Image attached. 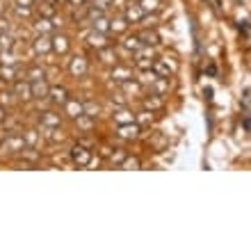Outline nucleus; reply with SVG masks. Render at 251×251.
I'll return each instance as SVG.
<instances>
[{"label": "nucleus", "instance_id": "obj_1", "mask_svg": "<svg viewBox=\"0 0 251 251\" xmlns=\"http://www.w3.org/2000/svg\"><path fill=\"white\" fill-rule=\"evenodd\" d=\"M71 158H73V162L75 165H80V167H85V165H89V160H92V151H87L85 146H73L71 149Z\"/></svg>", "mask_w": 251, "mask_h": 251}, {"label": "nucleus", "instance_id": "obj_2", "mask_svg": "<svg viewBox=\"0 0 251 251\" xmlns=\"http://www.w3.org/2000/svg\"><path fill=\"white\" fill-rule=\"evenodd\" d=\"M151 69L158 73L160 78H172L174 71H176V66H169V62H167V60H155L151 64Z\"/></svg>", "mask_w": 251, "mask_h": 251}, {"label": "nucleus", "instance_id": "obj_3", "mask_svg": "<svg viewBox=\"0 0 251 251\" xmlns=\"http://www.w3.org/2000/svg\"><path fill=\"white\" fill-rule=\"evenodd\" d=\"M144 16H146V12L139 5H128V7H126L124 19L128 21V23H139V21L144 19Z\"/></svg>", "mask_w": 251, "mask_h": 251}, {"label": "nucleus", "instance_id": "obj_4", "mask_svg": "<svg viewBox=\"0 0 251 251\" xmlns=\"http://www.w3.org/2000/svg\"><path fill=\"white\" fill-rule=\"evenodd\" d=\"M30 92H32V99H46V96H48L46 80H44V78L32 80V82H30Z\"/></svg>", "mask_w": 251, "mask_h": 251}, {"label": "nucleus", "instance_id": "obj_5", "mask_svg": "<svg viewBox=\"0 0 251 251\" xmlns=\"http://www.w3.org/2000/svg\"><path fill=\"white\" fill-rule=\"evenodd\" d=\"M23 146H25V142H23V137H19V135H9V137L2 142V149L9 153H16V151H23Z\"/></svg>", "mask_w": 251, "mask_h": 251}, {"label": "nucleus", "instance_id": "obj_6", "mask_svg": "<svg viewBox=\"0 0 251 251\" xmlns=\"http://www.w3.org/2000/svg\"><path fill=\"white\" fill-rule=\"evenodd\" d=\"M137 39L142 46H155V44H160L158 32H153V30H142V32L137 34Z\"/></svg>", "mask_w": 251, "mask_h": 251}, {"label": "nucleus", "instance_id": "obj_7", "mask_svg": "<svg viewBox=\"0 0 251 251\" xmlns=\"http://www.w3.org/2000/svg\"><path fill=\"white\" fill-rule=\"evenodd\" d=\"M139 135V126L137 124H121L119 126V137H124V139H135Z\"/></svg>", "mask_w": 251, "mask_h": 251}, {"label": "nucleus", "instance_id": "obj_8", "mask_svg": "<svg viewBox=\"0 0 251 251\" xmlns=\"http://www.w3.org/2000/svg\"><path fill=\"white\" fill-rule=\"evenodd\" d=\"M48 96H50L55 103H60V105H64L66 100H69V92H66L64 87H48Z\"/></svg>", "mask_w": 251, "mask_h": 251}, {"label": "nucleus", "instance_id": "obj_9", "mask_svg": "<svg viewBox=\"0 0 251 251\" xmlns=\"http://www.w3.org/2000/svg\"><path fill=\"white\" fill-rule=\"evenodd\" d=\"M64 105H66V114H69V117H73V119H80V117H82V103L69 99Z\"/></svg>", "mask_w": 251, "mask_h": 251}, {"label": "nucleus", "instance_id": "obj_10", "mask_svg": "<svg viewBox=\"0 0 251 251\" xmlns=\"http://www.w3.org/2000/svg\"><path fill=\"white\" fill-rule=\"evenodd\" d=\"M153 64V50H139L137 53V66L139 69H151Z\"/></svg>", "mask_w": 251, "mask_h": 251}, {"label": "nucleus", "instance_id": "obj_11", "mask_svg": "<svg viewBox=\"0 0 251 251\" xmlns=\"http://www.w3.org/2000/svg\"><path fill=\"white\" fill-rule=\"evenodd\" d=\"M71 73L73 75H85L87 73V60L85 57H73L71 60Z\"/></svg>", "mask_w": 251, "mask_h": 251}, {"label": "nucleus", "instance_id": "obj_12", "mask_svg": "<svg viewBox=\"0 0 251 251\" xmlns=\"http://www.w3.org/2000/svg\"><path fill=\"white\" fill-rule=\"evenodd\" d=\"M14 94H16L19 99H23V100L32 99V92H30V82H16V85H14Z\"/></svg>", "mask_w": 251, "mask_h": 251}, {"label": "nucleus", "instance_id": "obj_13", "mask_svg": "<svg viewBox=\"0 0 251 251\" xmlns=\"http://www.w3.org/2000/svg\"><path fill=\"white\" fill-rule=\"evenodd\" d=\"M89 46H92V48H99V50H100V48L110 46V44L105 41V37H103V34L94 30V34H89Z\"/></svg>", "mask_w": 251, "mask_h": 251}, {"label": "nucleus", "instance_id": "obj_14", "mask_svg": "<svg viewBox=\"0 0 251 251\" xmlns=\"http://www.w3.org/2000/svg\"><path fill=\"white\" fill-rule=\"evenodd\" d=\"M41 124L48 126V128H57V126H60V114L44 112V114H41Z\"/></svg>", "mask_w": 251, "mask_h": 251}, {"label": "nucleus", "instance_id": "obj_15", "mask_svg": "<svg viewBox=\"0 0 251 251\" xmlns=\"http://www.w3.org/2000/svg\"><path fill=\"white\" fill-rule=\"evenodd\" d=\"M53 48L57 50V53H66V50H69V39H66V37H62V34L53 37Z\"/></svg>", "mask_w": 251, "mask_h": 251}, {"label": "nucleus", "instance_id": "obj_16", "mask_svg": "<svg viewBox=\"0 0 251 251\" xmlns=\"http://www.w3.org/2000/svg\"><path fill=\"white\" fill-rule=\"evenodd\" d=\"M112 78L119 80V82H124V80H130V69L128 66H117L112 71Z\"/></svg>", "mask_w": 251, "mask_h": 251}, {"label": "nucleus", "instance_id": "obj_17", "mask_svg": "<svg viewBox=\"0 0 251 251\" xmlns=\"http://www.w3.org/2000/svg\"><path fill=\"white\" fill-rule=\"evenodd\" d=\"M34 48H37V53H48V50L53 48V44H50L48 37H39V39L34 41Z\"/></svg>", "mask_w": 251, "mask_h": 251}, {"label": "nucleus", "instance_id": "obj_18", "mask_svg": "<svg viewBox=\"0 0 251 251\" xmlns=\"http://www.w3.org/2000/svg\"><path fill=\"white\" fill-rule=\"evenodd\" d=\"M99 110H100V107L96 105L94 100H87L85 105H82V117H92V119H94V117L99 114Z\"/></svg>", "mask_w": 251, "mask_h": 251}, {"label": "nucleus", "instance_id": "obj_19", "mask_svg": "<svg viewBox=\"0 0 251 251\" xmlns=\"http://www.w3.org/2000/svg\"><path fill=\"white\" fill-rule=\"evenodd\" d=\"M137 5L142 7L146 14H149V12H155V9H158V7H160V0H139Z\"/></svg>", "mask_w": 251, "mask_h": 251}, {"label": "nucleus", "instance_id": "obj_20", "mask_svg": "<svg viewBox=\"0 0 251 251\" xmlns=\"http://www.w3.org/2000/svg\"><path fill=\"white\" fill-rule=\"evenodd\" d=\"M39 12H41V16H44V19H53L55 5H50V2H46V0H44V2L39 5Z\"/></svg>", "mask_w": 251, "mask_h": 251}, {"label": "nucleus", "instance_id": "obj_21", "mask_svg": "<svg viewBox=\"0 0 251 251\" xmlns=\"http://www.w3.org/2000/svg\"><path fill=\"white\" fill-rule=\"evenodd\" d=\"M124 48H128V50H139V48H142V44H139L137 34H135V37H126V39H124Z\"/></svg>", "mask_w": 251, "mask_h": 251}, {"label": "nucleus", "instance_id": "obj_22", "mask_svg": "<svg viewBox=\"0 0 251 251\" xmlns=\"http://www.w3.org/2000/svg\"><path fill=\"white\" fill-rule=\"evenodd\" d=\"M16 75H19V69H12V66L0 69V80H14Z\"/></svg>", "mask_w": 251, "mask_h": 251}, {"label": "nucleus", "instance_id": "obj_23", "mask_svg": "<svg viewBox=\"0 0 251 251\" xmlns=\"http://www.w3.org/2000/svg\"><path fill=\"white\" fill-rule=\"evenodd\" d=\"M114 119H117V124H130V121H132V114L130 112H128V110H119V112H117V114H114Z\"/></svg>", "mask_w": 251, "mask_h": 251}, {"label": "nucleus", "instance_id": "obj_24", "mask_svg": "<svg viewBox=\"0 0 251 251\" xmlns=\"http://www.w3.org/2000/svg\"><path fill=\"white\" fill-rule=\"evenodd\" d=\"M107 23H110V21H105V19H96V23H94V30H96V32H100V34H105L107 30H110V25H107Z\"/></svg>", "mask_w": 251, "mask_h": 251}, {"label": "nucleus", "instance_id": "obj_25", "mask_svg": "<svg viewBox=\"0 0 251 251\" xmlns=\"http://www.w3.org/2000/svg\"><path fill=\"white\" fill-rule=\"evenodd\" d=\"M167 89H169V78H160L158 82H155V92H158L155 96H162Z\"/></svg>", "mask_w": 251, "mask_h": 251}, {"label": "nucleus", "instance_id": "obj_26", "mask_svg": "<svg viewBox=\"0 0 251 251\" xmlns=\"http://www.w3.org/2000/svg\"><path fill=\"white\" fill-rule=\"evenodd\" d=\"M100 53H103V62H105V64H112V62L117 60V57H114V53H112V48H110V46L100 48Z\"/></svg>", "mask_w": 251, "mask_h": 251}, {"label": "nucleus", "instance_id": "obj_27", "mask_svg": "<svg viewBox=\"0 0 251 251\" xmlns=\"http://www.w3.org/2000/svg\"><path fill=\"white\" fill-rule=\"evenodd\" d=\"M144 105H146V107H151V110H158V107L162 105V99H160V96H158V99H146V100H144Z\"/></svg>", "mask_w": 251, "mask_h": 251}, {"label": "nucleus", "instance_id": "obj_28", "mask_svg": "<svg viewBox=\"0 0 251 251\" xmlns=\"http://www.w3.org/2000/svg\"><path fill=\"white\" fill-rule=\"evenodd\" d=\"M27 75H30V80H39V78H44V71L34 66V69H27Z\"/></svg>", "mask_w": 251, "mask_h": 251}, {"label": "nucleus", "instance_id": "obj_29", "mask_svg": "<svg viewBox=\"0 0 251 251\" xmlns=\"http://www.w3.org/2000/svg\"><path fill=\"white\" fill-rule=\"evenodd\" d=\"M37 139H39V137H37V132H34V130H27L25 137H23V142H27V144H37Z\"/></svg>", "mask_w": 251, "mask_h": 251}, {"label": "nucleus", "instance_id": "obj_30", "mask_svg": "<svg viewBox=\"0 0 251 251\" xmlns=\"http://www.w3.org/2000/svg\"><path fill=\"white\" fill-rule=\"evenodd\" d=\"M0 48H7V50L12 48V39L7 34H0Z\"/></svg>", "mask_w": 251, "mask_h": 251}, {"label": "nucleus", "instance_id": "obj_31", "mask_svg": "<svg viewBox=\"0 0 251 251\" xmlns=\"http://www.w3.org/2000/svg\"><path fill=\"white\" fill-rule=\"evenodd\" d=\"M121 167H124V169H128V167H132V169H137V167H139V160H137V158H128Z\"/></svg>", "mask_w": 251, "mask_h": 251}, {"label": "nucleus", "instance_id": "obj_32", "mask_svg": "<svg viewBox=\"0 0 251 251\" xmlns=\"http://www.w3.org/2000/svg\"><path fill=\"white\" fill-rule=\"evenodd\" d=\"M126 25H128V21H114V23H112V30H114V32H119V30H124V27Z\"/></svg>", "mask_w": 251, "mask_h": 251}, {"label": "nucleus", "instance_id": "obj_33", "mask_svg": "<svg viewBox=\"0 0 251 251\" xmlns=\"http://www.w3.org/2000/svg\"><path fill=\"white\" fill-rule=\"evenodd\" d=\"M41 30V32H46V30H50V21L48 19H44V21H39V25H37Z\"/></svg>", "mask_w": 251, "mask_h": 251}, {"label": "nucleus", "instance_id": "obj_34", "mask_svg": "<svg viewBox=\"0 0 251 251\" xmlns=\"http://www.w3.org/2000/svg\"><path fill=\"white\" fill-rule=\"evenodd\" d=\"M110 2H114V0H96V9H105V7H110Z\"/></svg>", "mask_w": 251, "mask_h": 251}, {"label": "nucleus", "instance_id": "obj_35", "mask_svg": "<svg viewBox=\"0 0 251 251\" xmlns=\"http://www.w3.org/2000/svg\"><path fill=\"white\" fill-rule=\"evenodd\" d=\"M34 0H16V7H32Z\"/></svg>", "mask_w": 251, "mask_h": 251}, {"label": "nucleus", "instance_id": "obj_36", "mask_svg": "<svg viewBox=\"0 0 251 251\" xmlns=\"http://www.w3.org/2000/svg\"><path fill=\"white\" fill-rule=\"evenodd\" d=\"M69 5H73V7H85L87 0H69Z\"/></svg>", "mask_w": 251, "mask_h": 251}, {"label": "nucleus", "instance_id": "obj_37", "mask_svg": "<svg viewBox=\"0 0 251 251\" xmlns=\"http://www.w3.org/2000/svg\"><path fill=\"white\" fill-rule=\"evenodd\" d=\"M9 96H12V94H5V92H2V94H0V100H2V103H9V100H12Z\"/></svg>", "mask_w": 251, "mask_h": 251}, {"label": "nucleus", "instance_id": "obj_38", "mask_svg": "<svg viewBox=\"0 0 251 251\" xmlns=\"http://www.w3.org/2000/svg\"><path fill=\"white\" fill-rule=\"evenodd\" d=\"M5 119H7V112H5V110H2V107H0V126L5 124Z\"/></svg>", "mask_w": 251, "mask_h": 251}, {"label": "nucleus", "instance_id": "obj_39", "mask_svg": "<svg viewBox=\"0 0 251 251\" xmlns=\"http://www.w3.org/2000/svg\"><path fill=\"white\" fill-rule=\"evenodd\" d=\"M2 9H7V2L2 5V0H0V12H2Z\"/></svg>", "mask_w": 251, "mask_h": 251}, {"label": "nucleus", "instance_id": "obj_40", "mask_svg": "<svg viewBox=\"0 0 251 251\" xmlns=\"http://www.w3.org/2000/svg\"><path fill=\"white\" fill-rule=\"evenodd\" d=\"M0 139H2V135H0Z\"/></svg>", "mask_w": 251, "mask_h": 251}, {"label": "nucleus", "instance_id": "obj_41", "mask_svg": "<svg viewBox=\"0 0 251 251\" xmlns=\"http://www.w3.org/2000/svg\"><path fill=\"white\" fill-rule=\"evenodd\" d=\"M34 2H37V0H34Z\"/></svg>", "mask_w": 251, "mask_h": 251}]
</instances>
